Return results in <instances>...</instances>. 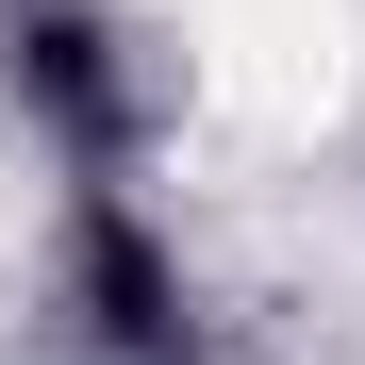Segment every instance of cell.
Returning <instances> with one entry per match:
<instances>
[{"mask_svg":"<svg viewBox=\"0 0 365 365\" xmlns=\"http://www.w3.org/2000/svg\"><path fill=\"white\" fill-rule=\"evenodd\" d=\"M17 83H34L50 133H67V166H133L150 150V67L83 17V0H17Z\"/></svg>","mask_w":365,"mask_h":365,"instance_id":"obj_1","label":"cell"},{"mask_svg":"<svg viewBox=\"0 0 365 365\" xmlns=\"http://www.w3.org/2000/svg\"><path fill=\"white\" fill-rule=\"evenodd\" d=\"M67 316L100 365H200V299H182V266L150 250L133 200H83V250H67Z\"/></svg>","mask_w":365,"mask_h":365,"instance_id":"obj_2","label":"cell"}]
</instances>
